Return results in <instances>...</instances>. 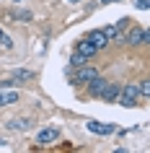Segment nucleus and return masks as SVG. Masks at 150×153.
<instances>
[{"instance_id":"obj_1","label":"nucleus","mask_w":150,"mask_h":153,"mask_svg":"<svg viewBox=\"0 0 150 153\" xmlns=\"http://www.w3.org/2000/svg\"><path fill=\"white\" fill-rule=\"evenodd\" d=\"M96 75H98V73H96V68H91V65L86 62V65H80L78 70L70 75V81L75 83V86H80V83H88L91 78H96Z\"/></svg>"},{"instance_id":"obj_2","label":"nucleus","mask_w":150,"mask_h":153,"mask_svg":"<svg viewBox=\"0 0 150 153\" xmlns=\"http://www.w3.org/2000/svg\"><path fill=\"white\" fill-rule=\"evenodd\" d=\"M117 99H119L124 106H132V104H137V99H140V88H137V86H132V83H129V86H122Z\"/></svg>"},{"instance_id":"obj_3","label":"nucleus","mask_w":150,"mask_h":153,"mask_svg":"<svg viewBox=\"0 0 150 153\" xmlns=\"http://www.w3.org/2000/svg\"><path fill=\"white\" fill-rule=\"evenodd\" d=\"M57 140H60V130L57 127H44L39 135H36V143L39 145H52V143H57Z\"/></svg>"},{"instance_id":"obj_4","label":"nucleus","mask_w":150,"mask_h":153,"mask_svg":"<svg viewBox=\"0 0 150 153\" xmlns=\"http://www.w3.org/2000/svg\"><path fill=\"white\" fill-rule=\"evenodd\" d=\"M150 39V34L148 29H129L124 36V42H129V44H142V42H148Z\"/></svg>"},{"instance_id":"obj_5","label":"nucleus","mask_w":150,"mask_h":153,"mask_svg":"<svg viewBox=\"0 0 150 153\" xmlns=\"http://www.w3.org/2000/svg\"><path fill=\"white\" fill-rule=\"evenodd\" d=\"M88 127V132H93V135H111V132H117V127L114 125H103V122H88L86 125Z\"/></svg>"},{"instance_id":"obj_6","label":"nucleus","mask_w":150,"mask_h":153,"mask_svg":"<svg viewBox=\"0 0 150 153\" xmlns=\"http://www.w3.org/2000/svg\"><path fill=\"white\" fill-rule=\"evenodd\" d=\"M88 42H91V44H93L96 49H103L106 47V44H109V36H106V34H103V29H96V31H91L86 36Z\"/></svg>"},{"instance_id":"obj_7","label":"nucleus","mask_w":150,"mask_h":153,"mask_svg":"<svg viewBox=\"0 0 150 153\" xmlns=\"http://www.w3.org/2000/svg\"><path fill=\"white\" fill-rule=\"evenodd\" d=\"M31 125H34V122H31V120H24V117H16V120L5 122V127H8V130H16V132H24V130H31Z\"/></svg>"},{"instance_id":"obj_8","label":"nucleus","mask_w":150,"mask_h":153,"mask_svg":"<svg viewBox=\"0 0 150 153\" xmlns=\"http://www.w3.org/2000/svg\"><path fill=\"white\" fill-rule=\"evenodd\" d=\"M106 78H98V75H96V78H91V81H88V94H91V96H101V91H103V86H106Z\"/></svg>"},{"instance_id":"obj_9","label":"nucleus","mask_w":150,"mask_h":153,"mask_svg":"<svg viewBox=\"0 0 150 153\" xmlns=\"http://www.w3.org/2000/svg\"><path fill=\"white\" fill-rule=\"evenodd\" d=\"M127 24H129L127 18H119V24H117V26H109V29H103V34H106L109 39H117L119 34H122V31L127 29Z\"/></svg>"},{"instance_id":"obj_10","label":"nucleus","mask_w":150,"mask_h":153,"mask_svg":"<svg viewBox=\"0 0 150 153\" xmlns=\"http://www.w3.org/2000/svg\"><path fill=\"white\" fill-rule=\"evenodd\" d=\"M117 96H119V86H114V83H106L103 86V91H101V99L103 101H117Z\"/></svg>"},{"instance_id":"obj_11","label":"nucleus","mask_w":150,"mask_h":153,"mask_svg":"<svg viewBox=\"0 0 150 153\" xmlns=\"http://www.w3.org/2000/svg\"><path fill=\"white\" fill-rule=\"evenodd\" d=\"M75 52H78V55H86V57H93V55H96V47H93L88 39H80L78 47H75Z\"/></svg>"},{"instance_id":"obj_12","label":"nucleus","mask_w":150,"mask_h":153,"mask_svg":"<svg viewBox=\"0 0 150 153\" xmlns=\"http://www.w3.org/2000/svg\"><path fill=\"white\" fill-rule=\"evenodd\" d=\"M18 99H21V96H18L16 91H3V88H0V106H8V104H16Z\"/></svg>"},{"instance_id":"obj_13","label":"nucleus","mask_w":150,"mask_h":153,"mask_svg":"<svg viewBox=\"0 0 150 153\" xmlns=\"http://www.w3.org/2000/svg\"><path fill=\"white\" fill-rule=\"evenodd\" d=\"M10 78H13L16 83H24V81H31L34 73L31 70H13V73H10Z\"/></svg>"},{"instance_id":"obj_14","label":"nucleus","mask_w":150,"mask_h":153,"mask_svg":"<svg viewBox=\"0 0 150 153\" xmlns=\"http://www.w3.org/2000/svg\"><path fill=\"white\" fill-rule=\"evenodd\" d=\"M88 60H91V57H86V55H78V52H75V55H72V60H70V62H72V68H80V65H86Z\"/></svg>"},{"instance_id":"obj_15","label":"nucleus","mask_w":150,"mask_h":153,"mask_svg":"<svg viewBox=\"0 0 150 153\" xmlns=\"http://www.w3.org/2000/svg\"><path fill=\"white\" fill-rule=\"evenodd\" d=\"M13 16H16V21H31V13H29V10H16V13H13Z\"/></svg>"},{"instance_id":"obj_16","label":"nucleus","mask_w":150,"mask_h":153,"mask_svg":"<svg viewBox=\"0 0 150 153\" xmlns=\"http://www.w3.org/2000/svg\"><path fill=\"white\" fill-rule=\"evenodd\" d=\"M140 94H142V96H150V83H148V81H142V86H140Z\"/></svg>"},{"instance_id":"obj_17","label":"nucleus","mask_w":150,"mask_h":153,"mask_svg":"<svg viewBox=\"0 0 150 153\" xmlns=\"http://www.w3.org/2000/svg\"><path fill=\"white\" fill-rule=\"evenodd\" d=\"M137 8H140V10H148L150 8V0H137Z\"/></svg>"},{"instance_id":"obj_18","label":"nucleus","mask_w":150,"mask_h":153,"mask_svg":"<svg viewBox=\"0 0 150 153\" xmlns=\"http://www.w3.org/2000/svg\"><path fill=\"white\" fill-rule=\"evenodd\" d=\"M0 44H3V47H10V39H8L3 31H0Z\"/></svg>"},{"instance_id":"obj_19","label":"nucleus","mask_w":150,"mask_h":153,"mask_svg":"<svg viewBox=\"0 0 150 153\" xmlns=\"http://www.w3.org/2000/svg\"><path fill=\"white\" fill-rule=\"evenodd\" d=\"M13 83H16V81H13V78H8V81H0V88H10Z\"/></svg>"},{"instance_id":"obj_20","label":"nucleus","mask_w":150,"mask_h":153,"mask_svg":"<svg viewBox=\"0 0 150 153\" xmlns=\"http://www.w3.org/2000/svg\"><path fill=\"white\" fill-rule=\"evenodd\" d=\"M0 151H10V145L5 143V140H0Z\"/></svg>"},{"instance_id":"obj_21","label":"nucleus","mask_w":150,"mask_h":153,"mask_svg":"<svg viewBox=\"0 0 150 153\" xmlns=\"http://www.w3.org/2000/svg\"><path fill=\"white\" fill-rule=\"evenodd\" d=\"M101 3H122V0H101Z\"/></svg>"},{"instance_id":"obj_22","label":"nucleus","mask_w":150,"mask_h":153,"mask_svg":"<svg viewBox=\"0 0 150 153\" xmlns=\"http://www.w3.org/2000/svg\"><path fill=\"white\" fill-rule=\"evenodd\" d=\"M67 3H80V0H67Z\"/></svg>"},{"instance_id":"obj_23","label":"nucleus","mask_w":150,"mask_h":153,"mask_svg":"<svg viewBox=\"0 0 150 153\" xmlns=\"http://www.w3.org/2000/svg\"><path fill=\"white\" fill-rule=\"evenodd\" d=\"M16 3H21V0H16Z\"/></svg>"}]
</instances>
